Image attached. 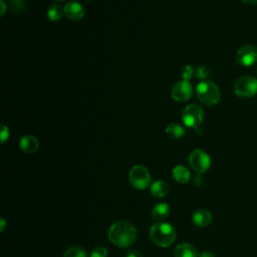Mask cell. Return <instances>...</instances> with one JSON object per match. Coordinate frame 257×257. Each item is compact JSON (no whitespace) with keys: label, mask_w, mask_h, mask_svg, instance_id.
I'll list each match as a JSON object with an SVG mask.
<instances>
[{"label":"cell","mask_w":257,"mask_h":257,"mask_svg":"<svg viewBox=\"0 0 257 257\" xmlns=\"http://www.w3.org/2000/svg\"><path fill=\"white\" fill-rule=\"evenodd\" d=\"M137 234L138 231L135 225L125 220L114 222L108 230V238L110 242L122 248L133 245L137 239Z\"/></svg>","instance_id":"6da1fadb"},{"label":"cell","mask_w":257,"mask_h":257,"mask_svg":"<svg viewBox=\"0 0 257 257\" xmlns=\"http://www.w3.org/2000/svg\"><path fill=\"white\" fill-rule=\"evenodd\" d=\"M177 237L175 228L169 223H155L150 229V238L154 244L160 247H169Z\"/></svg>","instance_id":"7a4b0ae2"},{"label":"cell","mask_w":257,"mask_h":257,"mask_svg":"<svg viewBox=\"0 0 257 257\" xmlns=\"http://www.w3.org/2000/svg\"><path fill=\"white\" fill-rule=\"evenodd\" d=\"M196 94L198 99L206 105H214L218 103L221 98L219 87L209 80H203L198 83L196 87Z\"/></svg>","instance_id":"3957f363"},{"label":"cell","mask_w":257,"mask_h":257,"mask_svg":"<svg viewBox=\"0 0 257 257\" xmlns=\"http://www.w3.org/2000/svg\"><path fill=\"white\" fill-rule=\"evenodd\" d=\"M234 92L241 98H250L257 93V78L242 75L234 83Z\"/></svg>","instance_id":"277c9868"},{"label":"cell","mask_w":257,"mask_h":257,"mask_svg":"<svg viewBox=\"0 0 257 257\" xmlns=\"http://www.w3.org/2000/svg\"><path fill=\"white\" fill-rule=\"evenodd\" d=\"M132 186L138 190H144L151 184V176L148 169L142 165L134 166L128 173Z\"/></svg>","instance_id":"5b68a950"},{"label":"cell","mask_w":257,"mask_h":257,"mask_svg":"<svg viewBox=\"0 0 257 257\" xmlns=\"http://www.w3.org/2000/svg\"><path fill=\"white\" fill-rule=\"evenodd\" d=\"M204 111L202 107L196 103L187 105L182 112V120L188 127H198L203 121Z\"/></svg>","instance_id":"8992f818"},{"label":"cell","mask_w":257,"mask_h":257,"mask_svg":"<svg viewBox=\"0 0 257 257\" xmlns=\"http://www.w3.org/2000/svg\"><path fill=\"white\" fill-rule=\"evenodd\" d=\"M189 163L198 174H203L210 168L211 158L205 151L196 149L191 152L189 156Z\"/></svg>","instance_id":"52a82bcc"},{"label":"cell","mask_w":257,"mask_h":257,"mask_svg":"<svg viewBox=\"0 0 257 257\" xmlns=\"http://www.w3.org/2000/svg\"><path fill=\"white\" fill-rule=\"evenodd\" d=\"M235 60L237 64L245 67H249L256 64L257 63V46L253 44H247L242 46L236 52Z\"/></svg>","instance_id":"ba28073f"},{"label":"cell","mask_w":257,"mask_h":257,"mask_svg":"<svg viewBox=\"0 0 257 257\" xmlns=\"http://www.w3.org/2000/svg\"><path fill=\"white\" fill-rule=\"evenodd\" d=\"M193 93V86L190 83V81L187 80H180L177 81L172 89H171V95L174 100L183 102L188 100Z\"/></svg>","instance_id":"9c48e42d"},{"label":"cell","mask_w":257,"mask_h":257,"mask_svg":"<svg viewBox=\"0 0 257 257\" xmlns=\"http://www.w3.org/2000/svg\"><path fill=\"white\" fill-rule=\"evenodd\" d=\"M65 16L72 21H79L84 16V8L76 1H71L65 4L63 8Z\"/></svg>","instance_id":"30bf717a"},{"label":"cell","mask_w":257,"mask_h":257,"mask_svg":"<svg viewBox=\"0 0 257 257\" xmlns=\"http://www.w3.org/2000/svg\"><path fill=\"white\" fill-rule=\"evenodd\" d=\"M192 221L197 227H207L212 222V214L206 209H198L194 212Z\"/></svg>","instance_id":"8fae6325"},{"label":"cell","mask_w":257,"mask_h":257,"mask_svg":"<svg viewBox=\"0 0 257 257\" xmlns=\"http://www.w3.org/2000/svg\"><path fill=\"white\" fill-rule=\"evenodd\" d=\"M19 147L26 154H33L39 148V142L34 136H24L20 139Z\"/></svg>","instance_id":"7c38bea8"},{"label":"cell","mask_w":257,"mask_h":257,"mask_svg":"<svg viewBox=\"0 0 257 257\" xmlns=\"http://www.w3.org/2000/svg\"><path fill=\"white\" fill-rule=\"evenodd\" d=\"M175 257H199L195 246L190 243H181L174 250Z\"/></svg>","instance_id":"4fadbf2b"},{"label":"cell","mask_w":257,"mask_h":257,"mask_svg":"<svg viewBox=\"0 0 257 257\" xmlns=\"http://www.w3.org/2000/svg\"><path fill=\"white\" fill-rule=\"evenodd\" d=\"M173 177L175 181H177L180 184H186L190 181L191 174L190 171L182 165H178L173 169Z\"/></svg>","instance_id":"5bb4252c"},{"label":"cell","mask_w":257,"mask_h":257,"mask_svg":"<svg viewBox=\"0 0 257 257\" xmlns=\"http://www.w3.org/2000/svg\"><path fill=\"white\" fill-rule=\"evenodd\" d=\"M169 193V186L163 180H158L151 185V194L156 198H163Z\"/></svg>","instance_id":"9a60e30c"},{"label":"cell","mask_w":257,"mask_h":257,"mask_svg":"<svg viewBox=\"0 0 257 257\" xmlns=\"http://www.w3.org/2000/svg\"><path fill=\"white\" fill-rule=\"evenodd\" d=\"M170 214V207L166 203H160L156 205L152 211V217L156 221H162L168 218Z\"/></svg>","instance_id":"2e32d148"},{"label":"cell","mask_w":257,"mask_h":257,"mask_svg":"<svg viewBox=\"0 0 257 257\" xmlns=\"http://www.w3.org/2000/svg\"><path fill=\"white\" fill-rule=\"evenodd\" d=\"M165 132H166V135L171 139H180L186 134L185 128L181 124L175 123V122L168 124L166 126Z\"/></svg>","instance_id":"e0dca14e"},{"label":"cell","mask_w":257,"mask_h":257,"mask_svg":"<svg viewBox=\"0 0 257 257\" xmlns=\"http://www.w3.org/2000/svg\"><path fill=\"white\" fill-rule=\"evenodd\" d=\"M63 257H88V254L83 247L72 246L65 250Z\"/></svg>","instance_id":"ac0fdd59"},{"label":"cell","mask_w":257,"mask_h":257,"mask_svg":"<svg viewBox=\"0 0 257 257\" xmlns=\"http://www.w3.org/2000/svg\"><path fill=\"white\" fill-rule=\"evenodd\" d=\"M63 13V10L58 4H51L47 9V17L53 22L60 20Z\"/></svg>","instance_id":"d6986e66"},{"label":"cell","mask_w":257,"mask_h":257,"mask_svg":"<svg viewBox=\"0 0 257 257\" xmlns=\"http://www.w3.org/2000/svg\"><path fill=\"white\" fill-rule=\"evenodd\" d=\"M26 0H9V7L12 12H20L24 9Z\"/></svg>","instance_id":"ffe728a7"},{"label":"cell","mask_w":257,"mask_h":257,"mask_svg":"<svg viewBox=\"0 0 257 257\" xmlns=\"http://www.w3.org/2000/svg\"><path fill=\"white\" fill-rule=\"evenodd\" d=\"M181 74H182L183 80L189 81V80L193 77V75H194V67H193L192 65H190V64L185 65V66L182 68Z\"/></svg>","instance_id":"44dd1931"},{"label":"cell","mask_w":257,"mask_h":257,"mask_svg":"<svg viewBox=\"0 0 257 257\" xmlns=\"http://www.w3.org/2000/svg\"><path fill=\"white\" fill-rule=\"evenodd\" d=\"M90 257H107V250L105 247H94L90 253Z\"/></svg>","instance_id":"7402d4cb"},{"label":"cell","mask_w":257,"mask_h":257,"mask_svg":"<svg viewBox=\"0 0 257 257\" xmlns=\"http://www.w3.org/2000/svg\"><path fill=\"white\" fill-rule=\"evenodd\" d=\"M210 74H211L210 69H209L207 66H204V65L199 66L198 69H197V71H196V75H197V77H198L199 79H205V78L209 77Z\"/></svg>","instance_id":"603a6c76"},{"label":"cell","mask_w":257,"mask_h":257,"mask_svg":"<svg viewBox=\"0 0 257 257\" xmlns=\"http://www.w3.org/2000/svg\"><path fill=\"white\" fill-rule=\"evenodd\" d=\"M0 138H1V144H4L9 139V128L4 124L1 126Z\"/></svg>","instance_id":"cb8c5ba5"},{"label":"cell","mask_w":257,"mask_h":257,"mask_svg":"<svg viewBox=\"0 0 257 257\" xmlns=\"http://www.w3.org/2000/svg\"><path fill=\"white\" fill-rule=\"evenodd\" d=\"M126 257H143L142 253L136 249H130L126 252Z\"/></svg>","instance_id":"d4e9b609"},{"label":"cell","mask_w":257,"mask_h":257,"mask_svg":"<svg viewBox=\"0 0 257 257\" xmlns=\"http://www.w3.org/2000/svg\"><path fill=\"white\" fill-rule=\"evenodd\" d=\"M199 257H216V256H215V254H214L213 252L208 251V250H205V251H203V252L200 254Z\"/></svg>","instance_id":"484cf974"},{"label":"cell","mask_w":257,"mask_h":257,"mask_svg":"<svg viewBox=\"0 0 257 257\" xmlns=\"http://www.w3.org/2000/svg\"><path fill=\"white\" fill-rule=\"evenodd\" d=\"M241 1L248 5H256L257 4V0H241Z\"/></svg>","instance_id":"4316f807"},{"label":"cell","mask_w":257,"mask_h":257,"mask_svg":"<svg viewBox=\"0 0 257 257\" xmlns=\"http://www.w3.org/2000/svg\"><path fill=\"white\" fill-rule=\"evenodd\" d=\"M0 5L2 6L1 16H3V15H4V13H5V10H6V5H5V3H4V1H3V0H1V1H0Z\"/></svg>","instance_id":"83f0119b"},{"label":"cell","mask_w":257,"mask_h":257,"mask_svg":"<svg viewBox=\"0 0 257 257\" xmlns=\"http://www.w3.org/2000/svg\"><path fill=\"white\" fill-rule=\"evenodd\" d=\"M0 221H1V228H0V230H1V232H3V231H4V228H5V225H6V222H5V220H4L3 217L0 218Z\"/></svg>","instance_id":"f1b7e54d"},{"label":"cell","mask_w":257,"mask_h":257,"mask_svg":"<svg viewBox=\"0 0 257 257\" xmlns=\"http://www.w3.org/2000/svg\"><path fill=\"white\" fill-rule=\"evenodd\" d=\"M256 75H257V68H256Z\"/></svg>","instance_id":"f546056e"},{"label":"cell","mask_w":257,"mask_h":257,"mask_svg":"<svg viewBox=\"0 0 257 257\" xmlns=\"http://www.w3.org/2000/svg\"><path fill=\"white\" fill-rule=\"evenodd\" d=\"M57 1H64V0H57Z\"/></svg>","instance_id":"4dcf8cb0"}]
</instances>
